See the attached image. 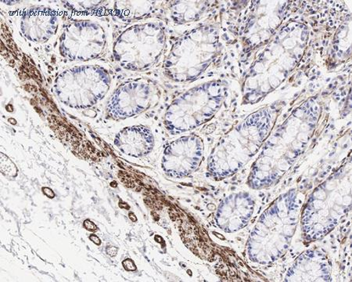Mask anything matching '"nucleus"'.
<instances>
[{
  "mask_svg": "<svg viewBox=\"0 0 352 282\" xmlns=\"http://www.w3.org/2000/svg\"><path fill=\"white\" fill-rule=\"evenodd\" d=\"M166 43V30L161 24L135 25L118 38L113 47V58L124 69H148L160 59Z\"/></svg>",
  "mask_w": 352,
  "mask_h": 282,
  "instance_id": "obj_1",
  "label": "nucleus"
},
{
  "mask_svg": "<svg viewBox=\"0 0 352 282\" xmlns=\"http://www.w3.org/2000/svg\"><path fill=\"white\" fill-rule=\"evenodd\" d=\"M111 87V76L104 67L84 65L66 70L56 78V95L72 109L91 108L105 97Z\"/></svg>",
  "mask_w": 352,
  "mask_h": 282,
  "instance_id": "obj_2",
  "label": "nucleus"
},
{
  "mask_svg": "<svg viewBox=\"0 0 352 282\" xmlns=\"http://www.w3.org/2000/svg\"><path fill=\"white\" fill-rule=\"evenodd\" d=\"M104 28L96 22L79 21L68 25L60 39V52L72 61L99 58L106 47Z\"/></svg>",
  "mask_w": 352,
  "mask_h": 282,
  "instance_id": "obj_3",
  "label": "nucleus"
},
{
  "mask_svg": "<svg viewBox=\"0 0 352 282\" xmlns=\"http://www.w3.org/2000/svg\"><path fill=\"white\" fill-rule=\"evenodd\" d=\"M155 89L151 83L135 80L121 85L107 105V116L123 120L144 111L151 105Z\"/></svg>",
  "mask_w": 352,
  "mask_h": 282,
  "instance_id": "obj_4",
  "label": "nucleus"
},
{
  "mask_svg": "<svg viewBox=\"0 0 352 282\" xmlns=\"http://www.w3.org/2000/svg\"><path fill=\"white\" fill-rule=\"evenodd\" d=\"M202 156L201 141L195 137L182 138L164 151L162 168L171 177H182L196 169Z\"/></svg>",
  "mask_w": 352,
  "mask_h": 282,
  "instance_id": "obj_5",
  "label": "nucleus"
},
{
  "mask_svg": "<svg viewBox=\"0 0 352 282\" xmlns=\"http://www.w3.org/2000/svg\"><path fill=\"white\" fill-rule=\"evenodd\" d=\"M113 143L123 154L141 158L149 155L154 149L155 138L149 128L133 126L118 133Z\"/></svg>",
  "mask_w": 352,
  "mask_h": 282,
  "instance_id": "obj_6",
  "label": "nucleus"
},
{
  "mask_svg": "<svg viewBox=\"0 0 352 282\" xmlns=\"http://www.w3.org/2000/svg\"><path fill=\"white\" fill-rule=\"evenodd\" d=\"M32 25L33 30L27 34L25 37L33 42H47L56 31L58 19L49 10L32 9L23 16L21 28Z\"/></svg>",
  "mask_w": 352,
  "mask_h": 282,
  "instance_id": "obj_7",
  "label": "nucleus"
},
{
  "mask_svg": "<svg viewBox=\"0 0 352 282\" xmlns=\"http://www.w3.org/2000/svg\"><path fill=\"white\" fill-rule=\"evenodd\" d=\"M123 265L124 266V268H126L128 270H135V264L132 261H130V259H126V261L123 262Z\"/></svg>",
  "mask_w": 352,
  "mask_h": 282,
  "instance_id": "obj_8",
  "label": "nucleus"
},
{
  "mask_svg": "<svg viewBox=\"0 0 352 282\" xmlns=\"http://www.w3.org/2000/svg\"><path fill=\"white\" fill-rule=\"evenodd\" d=\"M84 227L90 231H94L96 228L95 224L89 221H86L84 222Z\"/></svg>",
  "mask_w": 352,
  "mask_h": 282,
  "instance_id": "obj_9",
  "label": "nucleus"
},
{
  "mask_svg": "<svg viewBox=\"0 0 352 282\" xmlns=\"http://www.w3.org/2000/svg\"><path fill=\"white\" fill-rule=\"evenodd\" d=\"M43 191L45 195H47L50 199H54L55 194L52 190L50 188H43Z\"/></svg>",
  "mask_w": 352,
  "mask_h": 282,
  "instance_id": "obj_10",
  "label": "nucleus"
}]
</instances>
